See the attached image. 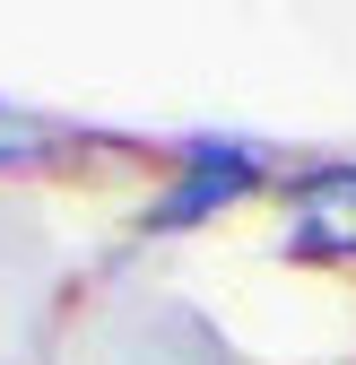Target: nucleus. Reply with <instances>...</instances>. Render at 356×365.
<instances>
[{
    "label": "nucleus",
    "mask_w": 356,
    "mask_h": 365,
    "mask_svg": "<svg viewBox=\"0 0 356 365\" xmlns=\"http://www.w3.org/2000/svg\"><path fill=\"white\" fill-rule=\"evenodd\" d=\"M244 192H261V157H252V148H226V140H200V148L183 157V174H174V192L148 209V235L200 226V217H217V209L244 200Z\"/></svg>",
    "instance_id": "nucleus-1"
},
{
    "label": "nucleus",
    "mask_w": 356,
    "mask_h": 365,
    "mask_svg": "<svg viewBox=\"0 0 356 365\" xmlns=\"http://www.w3.org/2000/svg\"><path fill=\"white\" fill-rule=\"evenodd\" d=\"M295 252L356 261V165H313L295 182Z\"/></svg>",
    "instance_id": "nucleus-2"
},
{
    "label": "nucleus",
    "mask_w": 356,
    "mask_h": 365,
    "mask_svg": "<svg viewBox=\"0 0 356 365\" xmlns=\"http://www.w3.org/2000/svg\"><path fill=\"white\" fill-rule=\"evenodd\" d=\"M26 148H43V130H35V122H9V113H0V165H18Z\"/></svg>",
    "instance_id": "nucleus-3"
}]
</instances>
